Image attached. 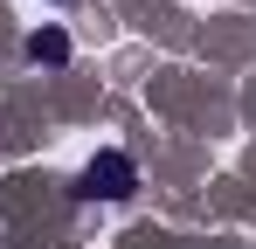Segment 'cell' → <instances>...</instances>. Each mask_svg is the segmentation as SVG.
<instances>
[{
    "mask_svg": "<svg viewBox=\"0 0 256 249\" xmlns=\"http://www.w3.org/2000/svg\"><path fill=\"white\" fill-rule=\"evenodd\" d=\"M132 187H138V166H132V152H118V146H104V152L76 173V201H125Z\"/></svg>",
    "mask_w": 256,
    "mask_h": 249,
    "instance_id": "6da1fadb",
    "label": "cell"
},
{
    "mask_svg": "<svg viewBox=\"0 0 256 249\" xmlns=\"http://www.w3.org/2000/svg\"><path fill=\"white\" fill-rule=\"evenodd\" d=\"M28 62H70V35L62 28H35L28 35Z\"/></svg>",
    "mask_w": 256,
    "mask_h": 249,
    "instance_id": "7a4b0ae2",
    "label": "cell"
}]
</instances>
